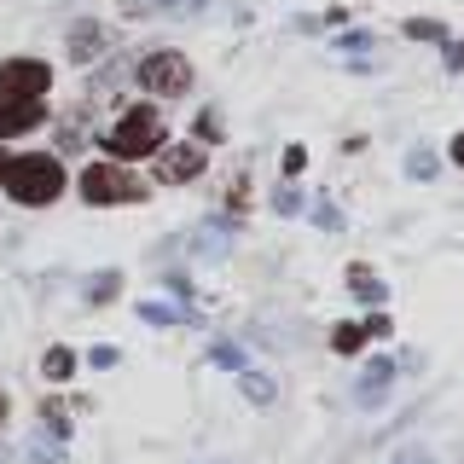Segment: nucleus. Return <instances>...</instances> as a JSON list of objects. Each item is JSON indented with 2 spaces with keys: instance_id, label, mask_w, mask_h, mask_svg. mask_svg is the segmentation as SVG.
<instances>
[{
  "instance_id": "2eb2a0df",
  "label": "nucleus",
  "mask_w": 464,
  "mask_h": 464,
  "mask_svg": "<svg viewBox=\"0 0 464 464\" xmlns=\"http://www.w3.org/2000/svg\"><path fill=\"white\" fill-rule=\"evenodd\" d=\"M406 35H412V41H447V29L435 24V18H412V24H406Z\"/></svg>"
},
{
  "instance_id": "bb28decb",
  "label": "nucleus",
  "mask_w": 464,
  "mask_h": 464,
  "mask_svg": "<svg viewBox=\"0 0 464 464\" xmlns=\"http://www.w3.org/2000/svg\"><path fill=\"white\" fill-rule=\"evenodd\" d=\"M0 424H6V395H0Z\"/></svg>"
},
{
  "instance_id": "393cba45",
  "label": "nucleus",
  "mask_w": 464,
  "mask_h": 464,
  "mask_svg": "<svg viewBox=\"0 0 464 464\" xmlns=\"http://www.w3.org/2000/svg\"><path fill=\"white\" fill-rule=\"evenodd\" d=\"M6 169H12V151H6V145H0V180H6Z\"/></svg>"
},
{
  "instance_id": "9d476101",
  "label": "nucleus",
  "mask_w": 464,
  "mask_h": 464,
  "mask_svg": "<svg viewBox=\"0 0 464 464\" xmlns=\"http://www.w3.org/2000/svg\"><path fill=\"white\" fill-rule=\"evenodd\" d=\"M41 372H47L53 383H64V377L76 372V354H70V348H47V360H41Z\"/></svg>"
},
{
  "instance_id": "dca6fc26",
  "label": "nucleus",
  "mask_w": 464,
  "mask_h": 464,
  "mask_svg": "<svg viewBox=\"0 0 464 464\" xmlns=\"http://www.w3.org/2000/svg\"><path fill=\"white\" fill-rule=\"evenodd\" d=\"M244 395H250L256 406H267L273 401V383H267V377H256V372H244Z\"/></svg>"
},
{
  "instance_id": "f257e3e1",
  "label": "nucleus",
  "mask_w": 464,
  "mask_h": 464,
  "mask_svg": "<svg viewBox=\"0 0 464 464\" xmlns=\"http://www.w3.org/2000/svg\"><path fill=\"white\" fill-rule=\"evenodd\" d=\"M163 134L169 128L157 116V105H128L105 134V145H111V157H151V151H163Z\"/></svg>"
},
{
  "instance_id": "5701e85b",
  "label": "nucleus",
  "mask_w": 464,
  "mask_h": 464,
  "mask_svg": "<svg viewBox=\"0 0 464 464\" xmlns=\"http://www.w3.org/2000/svg\"><path fill=\"white\" fill-rule=\"evenodd\" d=\"M447 70H464V41H447Z\"/></svg>"
},
{
  "instance_id": "7ed1b4c3",
  "label": "nucleus",
  "mask_w": 464,
  "mask_h": 464,
  "mask_svg": "<svg viewBox=\"0 0 464 464\" xmlns=\"http://www.w3.org/2000/svg\"><path fill=\"white\" fill-rule=\"evenodd\" d=\"M140 87L157 93V99H180L186 87H192V64H186V53H174V47L145 53L140 58Z\"/></svg>"
},
{
  "instance_id": "a211bd4d",
  "label": "nucleus",
  "mask_w": 464,
  "mask_h": 464,
  "mask_svg": "<svg viewBox=\"0 0 464 464\" xmlns=\"http://www.w3.org/2000/svg\"><path fill=\"white\" fill-rule=\"evenodd\" d=\"M215 366H238V372H244V348H232V343H215Z\"/></svg>"
},
{
  "instance_id": "f8f14e48",
  "label": "nucleus",
  "mask_w": 464,
  "mask_h": 464,
  "mask_svg": "<svg viewBox=\"0 0 464 464\" xmlns=\"http://www.w3.org/2000/svg\"><path fill=\"white\" fill-rule=\"evenodd\" d=\"M383 383H389V360H377V366H372L366 377H360V395L377 401V395H383Z\"/></svg>"
},
{
  "instance_id": "1a4fd4ad",
  "label": "nucleus",
  "mask_w": 464,
  "mask_h": 464,
  "mask_svg": "<svg viewBox=\"0 0 464 464\" xmlns=\"http://www.w3.org/2000/svg\"><path fill=\"white\" fill-rule=\"evenodd\" d=\"M122 82H128V58H116V64H105V70H99V82L87 87V93H93V99H111Z\"/></svg>"
},
{
  "instance_id": "4be33fe9",
  "label": "nucleus",
  "mask_w": 464,
  "mask_h": 464,
  "mask_svg": "<svg viewBox=\"0 0 464 464\" xmlns=\"http://www.w3.org/2000/svg\"><path fill=\"white\" fill-rule=\"evenodd\" d=\"M360 331H366V337H389V314H372V319H366Z\"/></svg>"
},
{
  "instance_id": "4468645a",
  "label": "nucleus",
  "mask_w": 464,
  "mask_h": 464,
  "mask_svg": "<svg viewBox=\"0 0 464 464\" xmlns=\"http://www.w3.org/2000/svg\"><path fill=\"white\" fill-rule=\"evenodd\" d=\"M331 343H337V354H354V348L366 343V331H360V325H337V331H331Z\"/></svg>"
},
{
  "instance_id": "6ab92c4d",
  "label": "nucleus",
  "mask_w": 464,
  "mask_h": 464,
  "mask_svg": "<svg viewBox=\"0 0 464 464\" xmlns=\"http://www.w3.org/2000/svg\"><path fill=\"white\" fill-rule=\"evenodd\" d=\"M406 169H412L418 180H430V174H435V157L430 151H412V157H406Z\"/></svg>"
},
{
  "instance_id": "b1692460",
  "label": "nucleus",
  "mask_w": 464,
  "mask_h": 464,
  "mask_svg": "<svg viewBox=\"0 0 464 464\" xmlns=\"http://www.w3.org/2000/svg\"><path fill=\"white\" fill-rule=\"evenodd\" d=\"M447 151H453V163H459V169H464V134H459V140H453V145H447Z\"/></svg>"
},
{
  "instance_id": "aec40b11",
  "label": "nucleus",
  "mask_w": 464,
  "mask_h": 464,
  "mask_svg": "<svg viewBox=\"0 0 464 464\" xmlns=\"http://www.w3.org/2000/svg\"><path fill=\"white\" fill-rule=\"evenodd\" d=\"M314 221H319V227H331V232H337V227H343V215H337V209H331V203H325V198H319V215H314Z\"/></svg>"
},
{
  "instance_id": "f03ea898",
  "label": "nucleus",
  "mask_w": 464,
  "mask_h": 464,
  "mask_svg": "<svg viewBox=\"0 0 464 464\" xmlns=\"http://www.w3.org/2000/svg\"><path fill=\"white\" fill-rule=\"evenodd\" d=\"M6 186L12 198L18 203H53L58 192H64V163H58V157H12V169H6Z\"/></svg>"
},
{
  "instance_id": "412c9836",
  "label": "nucleus",
  "mask_w": 464,
  "mask_h": 464,
  "mask_svg": "<svg viewBox=\"0 0 464 464\" xmlns=\"http://www.w3.org/2000/svg\"><path fill=\"white\" fill-rule=\"evenodd\" d=\"M302 163H308V151H302V145H290V151H285V174H302Z\"/></svg>"
},
{
  "instance_id": "423d86ee",
  "label": "nucleus",
  "mask_w": 464,
  "mask_h": 464,
  "mask_svg": "<svg viewBox=\"0 0 464 464\" xmlns=\"http://www.w3.org/2000/svg\"><path fill=\"white\" fill-rule=\"evenodd\" d=\"M47 122V111H41V99H0V140H18L29 128Z\"/></svg>"
},
{
  "instance_id": "6e6552de",
  "label": "nucleus",
  "mask_w": 464,
  "mask_h": 464,
  "mask_svg": "<svg viewBox=\"0 0 464 464\" xmlns=\"http://www.w3.org/2000/svg\"><path fill=\"white\" fill-rule=\"evenodd\" d=\"M99 47H105V29H99V24H76V35H70V58H82V64H87Z\"/></svg>"
},
{
  "instance_id": "0eeeda50",
  "label": "nucleus",
  "mask_w": 464,
  "mask_h": 464,
  "mask_svg": "<svg viewBox=\"0 0 464 464\" xmlns=\"http://www.w3.org/2000/svg\"><path fill=\"white\" fill-rule=\"evenodd\" d=\"M157 174H163L169 186L198 180V174H203V145H169V151H163V163H157Z\"/></svg>"
},
{
  "instance_id": "9b49d317",
  "label": "nucleus",
  "mask_w": 464,
  "mask_h": 464,
  "mask_svg": "<svg viewBox=\"0 0 464 464\" xmlns=\"http://www.w3.org/2000/svg\"><path fill=\"white\" fill-rule=\"evenodd\" d=\"M348 285H354L360 302H383V279H372L366 267H348Z\"/></svg>"
},
{
  "instance_id": "39448f33",
  "label": "nucleus",
  "mask_w": 464,
  "mask_h": 464,
  "mask_svg": "<svg viewBox=\"0 0 464 464\" xmlns=\"http://www.w3.org/2000/svg\"><path fill=\"white\" fill-rule=\"evenodd\" d=\"M53 70L41 58H0V99H41Z\"/></svg>"
},
{
  "instance_id": "a878e982",
  "label": "nucleus",
  "mask_w": 464,
  "mask_h": 464,
  "mask_svg": "<svg viewBox=\"0 0 464 464\" xmlns=\"http://www.w3.org/2000/svg\"><path fill=\"white\" fill-rule=\"evenodd\" d=\"M401 464H430V459H424V453H406V459H401Z\"/></svg>"
},
{
  "instance_id": "20e7f679",
  "label": "nucleus",
  "mask_w": 464,
  "mask_h": 464,
  "mask_svg": "<svg viewBox=\"0 0 464 464\" xmlns=\"http://www.w3.org/2000/svg\"><path fill=\"white\" fill-rule=\"evenodd\" d=\"M82 198L87 203H140L145 186H140V174H128L116 163H93V169H82Z\"/></svg>"
},
{
  "instance_id": "ddd939ff",
  "label": "nucleus",
  "mask_w": 464,
  "mask_h": 464,
  "mask_svg": "<svg viewBox=\"0 0 464 464\" xmlns=\"http://www.w3.org/2000/svg\"><path fill=\"white\" fill-rule=\"evenodd\" d=\"M116 290H122V273H99V279L87 285V302H111Z\"/></svg>"
},
{
  "instance_id": "f3484780",
  "label": "nucleus",
  "mask_w": 464,
  "mask_h": 464,
  "mask_svg": "<svg viewBox=\"0 0 464 464\" xmlns=\"http://www.w3.org/2000/svg\"><path fill=\"white\" fill-rule=\"evenodd\" d=\"M227 134V128H221V116H215V111H203L198 116V140H221Z\"/></svg>"
}]
</instances>
